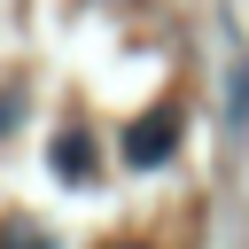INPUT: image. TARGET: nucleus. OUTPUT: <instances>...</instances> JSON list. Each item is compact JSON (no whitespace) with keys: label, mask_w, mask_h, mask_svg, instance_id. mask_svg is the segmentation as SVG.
<instances>
[{"label":"nucleus","mask_w":249,"mask_h":249,"mask_svg":"<svg viewBox=\"0 0 249 249\" xmlns=\"http://www.w3.org/2000/svg\"><path fill=\"white\" fill-rule=\"evenodd\" d=\"M171 140H179V109H148V117L124 132V156H132V163H163Z\"/></svg>","instance_id":"obj_1"},{"label":"nucleus","mask_w":249,"mask_h":249,"mask_svg":"<svg viewBox=\"0 0 249 249\" xmlns=\"http://www.w3.org/2000/svg\"><path fill=\"white\" fill-rule=\"evenodd\" d=\"M233 124H249V62L233 54Z\"/></svg>","instance_id":"obj_2"}]
</instances>
